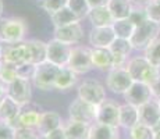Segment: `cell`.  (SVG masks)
Wrapping results in <instances>:
<instances>
[{"mask_svg":"<svg viewBox=\"0 0 160 139\" xmlns=\"http://www.w3.org/2000/svg\"><path fill=\"white\" fill-rule=\"evenodd\" d=\"M125 68L128 70L130 75L134 81H139L148 85H152L153 82L160 77V68L152 66L146 57H134L127 63Z\"/></svg>","mask_w":160,"mask_h":139,"instance_id":"obj_1","label":"cell"},{"mask_svg":"<svg viewBox=\"0 0 160 139\" xmlns=\"http://www.w3.org/2000/svg\"><path fill=\"white\" fill-rule=\"evenodd\" d=\"M160 35V24L153 22L148 20L142 25L137 27L134 31V35L131 36L130 42L132 45V49L137 50H145L156 38Z\"/></svg>","mask_w":160,"mask_h":139,"instance_id":"obj_2","label":"cell"},{"mask_svg":"<svg viewBox=\"0 0 160 139\" xmlns=\"http://www.w3.org/2000/svg\"><path fill=\"white\" fill-rule=\"evenodd\" d=\"M61 67L56 66V64L50 63V61H43V63L38 64L35 68V74H33L32 82L41 91H50L54 89L56 85V78L58 75V71Z\"/></svg>","mask_w":160,"mask_h":139,"instance_id":"obj_3","label":"cell"},{"mask_svg":"<svg viewBox=\"0 0 160 139\" xmlns=\"http://www.w3.org/2000/svg\"><path fill=\"white\" fill-rule=\"evenodd\" d=\"M27 24L22 18H0V42H22Z\"/></svg>","mask_w":160,"mask_h":139,"instance_id":"obj_4","label":"cell"},{"mask_svg":"<svg viewBox=\"0 0 160 139\" xmlns=\"http://www.w3.org/2000/svg\"><path fill=\"white\" fill-rule=\"evenodd\" d=\"M68 68H71L77 74H87L93 68L92 63V49L87 46H75L71 49L70 60L67 64Z\"/></svg>","mask_w":160,"mask_h":139,"instance_id":"obj_5","label":"cell"},{"mask_svg":"<svg viewBox=\"0 0 160 139\" xmlns=\"http://www.w3.org/2000/svg\"><path fill=\"white\" fill-rule=\"evenodd\" d=\"M96 113L98 106L88 103V102L82 100L79 97H77L68 107L70 120L85 122V124H93L96 121Z\"/></svg>","mask_w":160,"mask_h":139,"instance_id":"obj_6","label":"cell"},{"mask_svg":"<svg viewBox=\"0 0 160 139\" xmlns=\"http://www.w3.org/2000/svg\"><path fill=\"white\" fill-rule=\"evenodd\" d=\"M134 79L130 75L128 70L125 67H118V68H112L107 74L106 85L113 93L124 95L130 89Z\"/></svg>","mask_w":160,"mask_h":139,"instance_id":"obj_7","label":"cell"},{"mask_svg":"<svg viewBox=\"0 0 160 139\" xmlns=\"http://www.w3.org/2000/svg\"><path fill=\"white\" fill-rule=\"evenodd\" d=\"M0 60L13 64L27 63L25 41L22 42H0Z\"/></svg>","mask_w":160,"mask_h":139,"instance_id":"obj_8","label":"cell"},{"mask_svg":"<svg viewBox=\"0 0 160 139\" xmlns=\"http://www.w3.org/2000/svg\"><path fill=\"white\" fill-rule=\"evenodd\" d=\"M78 97L95 106H99L102 102L106 100V91L100 82L95 79H87L78 86Z\"/></svg>","mask_w":160,"mask_h":139,"instance_id":"obj_9","label":"cell"},{"mask_svg":"<svg viewBox=\"0 0 160 139\" xmlns=\"http://www.w3.org/2000/svg\"><path fill=\"white\" fill-rule=\"evenodd\" d=\"M7 96L11 97L15 103H18L21 107L28 104L32 97V85L31 79H25L18 77L11 83L7 85Z\"/></svg>","mask_w":160,"mask_h":139,"instance_id":"obj_10","label":"cell"},{"mask_svg":"<svg viewBox=\"0 0 160 139\" xmlns=\"http://www.w3.org/2000/svg\"><path fill=\"white\" fill-rule=\"evenodd\" d=\"M71 49V45L68 43L52 39L50 42H48V61L58 67H66L68 64Z\"/></svg>","mask_w":160,"mask_h":139,"instance_id":"obj_11","label":"cell"},{"mask_svg":"<svg viewBox=\"0 0 160 139\" xmlns=\"http://www.w3.org/2000/svg\"><path fill=\"white\" fill-rule=\"evenodd\" d=\"M150 99H153L152 95V89H150V85L139 81H134L132 85L130 86L127 92L124 93V100L125 103H130L132 106H142L146 102H149Z\"/></svg>","mask_w":160,"mask_h":139,"instance_id":"obj_12","label":"cell"},{"mask_svg":"<svg viewBox=\"0 0 160 139\" xmlns=\"http://www.w3.org/2000/svg\"><path fill=\"white\" fill-rule=\"evenodd\" d=\"M96 122L120 127V106L113 100H104L98 106Z\"/></svg>","mask_w":160,"mask_h":139,"instance_id":"obj_13","label":"cell"},{"mask_svg":"<svg viewBox=\"0 0 160 139\" xmlns=\"http://www.w3.org/2000/svg\"><path fill=\"white\" fill-rule=\"evenodd\" d=\"M54 39L68 43V45H77L84 39L82 25L78 21V22H72L64 27H56L54 28Z\"/></svg>","mask_w":160,"mask_h":139,"instance_id":"obj_14","label":"cell"},{"mask_svg":"<svg viewBox=\"0 0 160 139\" xmlns=\"http://www.w3.org/2000/svg\"><path fill=\"white\" fill-rule=\"evenodd\" d=\"M139 122L148 127H155L160 121V102L158 99H150L145 104L138 107Z\"/></svg>","mask_w":160,"mask_h":139,"instance_id":"obj_15","label":"cell"},{"mask_svg":"<svg viewBox=\"0 0 160 139\" xmlns=\"http://www.w3.org/2000/svg\"><path fill=\"white\" fill-rule=\"evenodd\" d=\"M27 47V63H31L33 66L43 63L48 60V43L36 39L25 41Z\"/></svg>","mask_w":160,"mask_h":139,"instance_id":"obj_16","label":"cell"},{"mask_svg":"<svg viewBox=\"0 0 160 139\" xmlns=\"http://www.w3.org/2000/svg\"><path fill=\"white\" fill-rule=\"evenodd\" d=\"M116 39V33L112 27H93L89 35V43L92 47H110Z\"/></svg>","mask_w":160,"mask_h":139,"instance_id":"obj_17","label":"cell"},{"mask_svg":"<svg viewBox=\"0 0 160 139\" xmlns=\"http://www.w3.org/2000/svg\"><path fill=\"white\" fill-rule=\"evenodd\" d=\"M109 49L112 50L113 58H114V68H118V67H124L127 64V58L132 50V45L128 39L116 38Z\"/></svg>","mask_w":160,"mask_h":139,"instance_id":"obj_18","label":"cell"},{"mask_svg":"<svg viewBox=\"0 0 160 139\" xmlns=\"http://www.w3.org/2000/svg\"><path fill=\"white\" fill-rule=\"evenodd\" d=\"M92 63L100 71H110L114 68V58L109 47H92Z\"/></svg>","mask_w":160,"mask_h":139,"instance_id":"obj_19","label":"cell"},{"mask_svg":"<svg viewBox=\"0 0 160 139\" xmlns=\"http://www.w3.org/2000/svg\"><path fill=\"white\" fill-rule=\"evenodd\" d=\"M61 122L63 121H61V117L58 113H56V111H45V113H41V118H39L36 131H38L39 135H48L49 132L63 127Z\"/></svg>","mask_w":160,"mask_h":139,"instance_id":"obj_20","label":"cell"},{"mask_svg":"<svg viewBox=\"0 0 160 139\" xmlns=\"http://www.w3.org/2000/svg\"><path fill=\"white\" fill-rule=\"evenodd\" d=\"M88 18L93 27H112L114 22V18L107 8V6H99V7L91 8Z\"/></svg>","mask_w":160,"mask_h":139,"instance_id":"obj_21","label":"cell"},{"mask_svg":"<svg viewBox=\"0 0 160 139\" xmlns=\"http://www.w3.org/2000/svg\"><path fill=\"white\" fill-rule=\"evenodd\" d=\"M137 124H139L138 107L132 106L130 103L121 104L120 106V125L125 129H131Z\"/></svg>","mask_w":160,"mask_h":139,"instance_id":"obj_22","label":"cell"},{"mask_svg":"<svg viewBox=\"0 0 160 139\" xmlns=\"http://www.w3.org/2000/svg\"><path fill=\"white\" fill-rule=\"evenodd\" d=\"M41 113L36 110H21L18 117L11 122V125L17 128H35L39 124Z\"/></svg>","mask_w":160,"mask_h":139,"instance_id":"obj_23","label":"cell"},{"mask_svg":"<svg viewBox=\"0 0 160 139\" xmlns=\"http://www.w3.org/2000/svg\"><path fill=\"white\" fill-rule=\"evenodd\" d=\"M107 8L110 10L114 20H124L128 18L134 8L132 0H109L107 2Z\"/></svg>","mask_w":160,"mask_h":139,"instance_id":"obj_24","label":"cell"},{"mask_svg":"<svg viewBox=\"0 0 160 139\" xmlns=\"http://www.w3.org/2000/svg\"><path fill=\"white\" fill-rule=\"evenodd\" d=\"M91 125L92 124H85V122L70 120L64 125V131H66V135L68 139H89Z\"/></svg>","mask_w":160,"mask_h":139,"instance_id":"obj_25","label":"cell"},{"mask_svg":"<svg viewBox=\"0 0 160 139\" xmlns=\"http://www.w3.org/2000/svg\"><path fill=\"white\" fill-rule=\"evenodd\" d=\"M21 110H22V107L18 103H15L11 97L7 96L0 104V120L11 124L21 113Z\"/></svg>","mask_w":160,"mask_h":139,"instance_id":"obj_26","label":"cell"},{"mask_svg":"<svg viewBox=\"0 0 160 139\" xmlns=\"http://www.w3.org/2000/svg\"><path fill=\"white\" fill-rule=\"evenodd\" d=\"M118 138V127H112L95 121L91 125L89 139H117Z\"/></svg>","mask_w":160,"mask_h":139,"instance_id":"obj_27","label":"cell"},{"mask_svg":"<svg viewBox=\"0 0 160 139\" xmlns=\"http://www.w3.org/2000/svg\"><path fill=\"white\" fill-rule=\"evenodd\" d=\"M78 74L74 72L71 68L68 67H61L60 71H58V75L56 78V85H54V89H58V91H68L71 89L74 85L77 83L78 78H77Z\"/></svg>","mask_w":160,"mask_h":139,"instance_id":"obj_28","label":"cell"},{"mask_svg":"<svg viewBox=\"0 0 160 139\" xmlns=\"http://www.w3.org/2000/svg\"><path fill=\"white\" fill-rule=\"evenodd\" d=\"M112 28L116 33V38L128 39V41H130L131 36L134 35V31L137 27L131 22L130 18H124V20H114Z\"/></svg>","mask_w":160,"mask_h":139,"instance_id":"obj_29","label":"cell"},{"mask_svg":"<svg viewBox=\"0 0 160 139\" xmlns=\"http://www.w3.org/2000/svg\"><path fill=\"white\" fill-rule=\"evenodd\" d=\"M52 18V22L54 24V28L56 27H64V25H68V24H72V22H78L79 18L77 17L75 14L70 10L68 7H63L60 8L58 11L53 13L50 15Z\"/></svg>","mask_w":160,"mask_h":139,"instance_id":"obj_30","label":"cell"},{"mask_svg":"<svg viewBox=\"0 0 160 139\" xmlns=\"http://www.w3.org/2000/svg\"><path fill=\"white\" fill-rule=\"evenodd\" d=\"M145 57L152 66L160 68V36L145 49Z\"/></svg>","mask_w":160,"mask_h":139,"instance_id":"obj_31","label":"cell"},{"mask_svg":"<svg viewBox=\"0 0 160 139\" xmlns=\"http://www.w3.org/2000/svg\"><path fill=\"white\" fill-rule=\"evenodd\" d=\"M67 7L79 20H82L84 17H88L89 11H91V6H89L88 0H67Z\"/></svg>","mask_w":160,"mask_h":139,"instance_id":"obj_32","label":"cell"},{"mask_svg":"<svg viewBox=\"0 0 160 139\" xmlns=\"http://www.w3.org/2000/svg\"><path fill=\"white\" fill-rule=\"evenodd\" d=\"M17 78H18L17 64L8 63V61H2V74H0V79L8 85V83H11Z\"/></svg>","mask_w":160,"mask_h":139,"instance_id":"obj_33","label":"cell"},{"mask_svg":"<svg viewBox=\"0 0 160 139\" xmlns=\"http://www.w3.org/2000/svg\"><path fill=\"white\" fill-rule=\"evenodd\" d=\"M131 139H153V129L152 127L145 124H137L134 128L130 129Z\"/></svg>","mask_w":160,"mask_h":139,"instance_id":"obj_34","label":"cell"},{"mask_svg":"<svg viewBox=\"0 0 160 139\" xmlns=\"http://www.w3.org/2000/svg\"><path fill=\"white\" fill-rule=\"evenodd\" d=\"M148 20L160 24V0H150L145 4Z\"/></svg>","mask_w":160,"mask_h":139,"instance_id":"obj_35","label":"cell"},{"mask_svg":"<svg viewBox=\"0 0 160 139\" xmlns=\"http://www.w3.org/2000/svg\"><path fill=\"white\" fill-rule=\"evenodd\" d=\"M39 6L49 14H53L58 11L60 8L66 7L67 6V0H39Z\"/></svg>","mask_w":160,"mask_h":139,"instance_id":"obj_36","label":"cell"},{"mask_svg":"<svg viewBox=\"0 0 160 139\" xmlns=\"http://www.w3.org/2000/svg\"><path fill=\"white\" fill-rule=\"evenodd\" d=\"M128 18H130V21H131L132 24H134L135 27L142 25V24L145 22V21H148V15H146L145 7H143V8H142V7H139V8L134 7Z\"/></svg>","mask_w":160,"mask_h":139,"instance_id":"obj_37","label":"cell"},{"mask_svg":"<svg viewBox=\"0 0 160 139\" xmlns=\"http://www.w3.org/2000/svg\"><path fill=\"white\" fill-rule=\"evenodd\" d=\"M14 139H39V134L35 128H17Z\"/></svg>","mask_w":160,"mask_h":139,"instance_id":"obj_38","label":"cell"},{"mask_svg":"<svg viewBox=\"0 0 160 139\" xmlns=\"http://www.w3.org/2000/svg\"><path fill=\"white\" fill-rule=\"evenodd\" d=\"M35 68H36V66H33V64H31V63L20 64V66H17L18 77L25 78V79H32L33 74H35Z\"/></svg>","mask_w":160,"mask_h":139,"instance_id":"obj_39","label":"cell"},{"mask_svg":"<svg viewBox=\"0 0 160 139\" xmlns=\"http://www.w3.org/2000/svg\"><path fill=\"white\" fill-rule=\"evenodd\" d=\"M15 128L11 124L0 120V139H14Z\"/></svg>","mask_w":160,"mask_h":139,"instance_id":"obj_40","label":"cell"},{"mask_svg":"<svg viewBox=\"0 0 160 139\" xmlns=\"http://www.w3.org/2000/svg\"><path fill=\"white\" fill-rule=\"evenodd\" d=\"M46 137H48V139H68L66 135V131H64V127H60V128L49 132Z\"/></svg>","mask_w":160,"mask_h":139,"instance_id":"obj_41","label":"cell"},{"mask_svg":"<svg viewBox=\"0 0 160 139\" xmlns=\"http://www.w3.org/2000/svg\"><path fill=\"white\" fill-rule=\"evenodd\" d=\"M150 89H152L153 97L158 99V100H160V77L152 83V85H150Z\"/></svg>","mask_w":160,"mask_h":139,"instance_id":"obj_42","label":"cell"},{"mask_svg":"<svg viewBox=\"0 0 160 139\" xmlns=\"http://www.w3.org/2000/svg\"><path fill=\"white\" fill-rule=\"evenodd\" d=\"M6 97H7V83H4L0 79V104Z\"/></svg>","mask_w":160,"mask_h":139,"instance_id":"obj_43","label":"cell"},{"mask_svg":"<svg viewBox=\"0 0 160 139\" xmlns=\"http://www.w3.org/2000/svg\"><path fill=\"white\" fill-rule=\"evenodd\" d=\"M107 2H109V0H88V3H89V6H91V8L99 7V6H106Z\"/></svg>","mask_w":160,"mask_h":139,"instance_id":"obj_44","label":"cell"},{"mask_svg":"<svg viewBox=\"0 0 160 139\" xmlns=\"http://www.w3.org/2000/svg\"><path fill=\"white\" fill-rule=\"evenodd\" d=\"M153 129V139H160V121L155 127H152Z\"/></svg>","mask_w":160,"mask_h":139,"instance_id":"obj_45","label":"cell"},{"mask_svg":"<svg viewBox=\"0 0 160 139\" xmlns=\"http://www.w3.org/2000/svg\"><path fill=\"white\" fill-rule=\"evenodd\" d=\"M134 3H137V4H146V3H149L150 0H132Z\"/></svg>","mask_w":160,"mask_h":139,"instance_id":"obj_46","label":"cell"},{"mask_svg":"<svg viewBox=\"0 0 160 139\" xmlns=\"http://www.w3.org/2000/svg\"><path fill=\"white\" fill-rule=\"evenodd\" d=\"M3 10H4V4H3V0H0V18L3 15Z\"/></svg>","mask_w":160,"mask_h":139,"instance_id":"obj_47","label":"cell"},{"mask_svg":"<svg viewBox=\"0 0 160 139\" xmlns=\"http://www.w3.org/2000/svg\"><path fill=\"white\" fill-rule=\"evenodd\" d=\"M39 139H48V137L46 135H39Z\"/></svg>","mask_w":160,"mask_h":139,"instance_id":"obj_48","label":"cell"},{"mask_svg":"<svg viewBox=\"0 0 160 139\" xmlns=\"http://www.w3.org/2000/svg\"><path fill=\"white\" fill-rule=\"evenodd\" d=\"M0 74H2V61H0Z\"/></svg>","mask_w":160,"mask_h":139,"instance_id":"obj_49","label":"cell"},{"mask_svg":"<svg viewBox=\"0 0 160 139\" xmlns=\"http://www.w3.org/2000/svg\"><path fill=\"white\" fill-rule=\"evenodd\" d=\"M117 139H120V138H117Z\"/></svg>","mask_w":160,"mask_h":139,"instance_id":"obj_50","label":"cell"},{"mask_svg":"<svg viewBox=\"0 0 160 139\" xmlns=\"http://www.w3.org/2000/svg\"><path fill=\"white\" fill-rule=\"evenodd\" d=\"M159 102H160V100H159Z\"/></svg>","mask_w":160,"mask_h":139,"instance_id":"obj_51","label":"cell"}]
</instances>
